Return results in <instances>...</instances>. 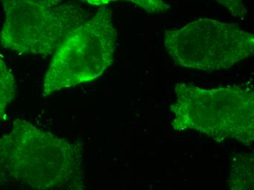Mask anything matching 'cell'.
Here are the masks:
<instances>
[{
	"label": "cell",
	"instance_id": "cell-1",
	"mask_svg": "<svg viewBox=\"0 0 254 190\" xmlns=\"http://www.w3.org/2000/svg\"><path fill=\"white\" fill-rule=\"evenodd\" d=\"M0 188L86 189L81 145L14 120L10 132L0 136Z\"/></svg>",
	"mask_w": 254,
	"mask_h": 190
},
{
	"label": "cell",
	"instance_id": "cell-2",
	"mask_svg": "<svg viewBox=\"0 0 254 190\" xmlns=\"http://www.w3.org/2000/svg\"><path fill=\"white\" fill-rule=\"evenodd\" d=\"M170 106L174 130H196L217 142L232 139L250 146L254 140V94L239 86L202 89L189 83L175 87Z\"/></svg>",
	"mask_w": 254,
	"mask_h": 190
},
{
	"label": "cell",
	"instance_id": "cell-3",
	"mask_svg": "<svg viewBox=\"0 0 254 190\" xmlns=\"http://www.w3.org/2000/svg\"><path fill=\"white\" fill-rule=\"evenodd\" d=\"M117 38L112 13L100 7L56 51L45 76L43 95L100 77L114 61Z\"/></svg>",
	"mask_w": 254,
	"mask_h": 190
},
{
	"label": "cell",
	"instance_id": "cell-4",
	"mask_svg": "<svg viewBox=\"0 0 254 190\" xmlns=\"http://www.w3.org/2000/svg\"><path fill=\"white\" fill-rule=\"evenodd\" d=\"M165 46L176 64L214 72L233 67L254 54V36L235 24L210 18L165 32Z\"/></svg>",
	"mask_w": 254,
	"mask_h": 190
},
{
	"label": "cell",
	"instance_id": "cell-5",
	"mask_svg": "<svg viewBox=\"0 0 254 190\" xmlns=\"http://www.w3.org/2000/svg\"><path fill=\"white\" fill-rule=\"evenodd\" d=\"M4 24L0 41L6 49L22 55H51L66 38L83 24L87 14L73 4L57 6L27 0H0Z\"/></svg>",
	"mask_w": 254,
	"mask_h": 190
},
{
	"label": "cell",
	"instance_id": "cell-6",
	"mask_svg": "<svg viewBox=\"0 0 254 190\" xmlns=\"http://www.w3.org/2000/svg\"><path fill=\"white\" fill-rule=\"evenodd\" d=\"M230 190H254V154L234 157L229 179Z\"/></svg>",
	"mask_w": 254,
	"mask_h": 190
},
{
	"label": "cell",
	"instance_id": "cell-7",
	"mask_svg": "<svg viewBox=\"0 0 254 190\" xmlns=\"http://www.w3.org/2000/svg\"><path fill=\"white\" fill-rule=\"evenodd\" d=\"M16 95V81L0 55V123L7 120L9 106Z\"/></svg>",
	"mask_w": 254,
	"mask_h": 190
},
{
	"label": "cell",
	"instance_id": "cell-8",
	"mask_svg": "<svg viewBox=\"0 0 254 190\" xmlns=\"http://www.w3.org/2000/svg\"><path fill=\"white\" fill-rule=\"evenodd\" d=\"M89 4L94 5H102L111 1H119V0H84ZM137 4L138 7L144 9L150 13H163L170 10V6L164 0H125Z\"/></svg>",
	"mask_w": 254,
	"mask_h": 190
},
{
	"label": "cell",
	"instance_id": "cell-9",
	"mask_svg": "<svg viewBox=\"0 0 254 190\" xmlns=\"http://www.w3.org/2000/svg\"><path fill=\"white\" fill-rule=\"evenodd\" d=\"M218 4L224 6L234 16L244 18L247 15V10L243 0H214Z\"/></svg>",
	"mask_w": 254,
	"mask_h": 190
},
{
	"label": "cell",
	"instance_id": "cell-10",
	"mask_svg": "<svg viewBox=\"0 0 254 190\" xmlns=\"http://www.w3.org/2000/svg\"><path fill=\"white\" fill-rule=\"evenodd\" d=\"M27 1L35 3V4H43V5L53 7V6H57L61 4L63 0H27Z\"/></svg>",
	"mask_w": 254,
	"mask_h": 190
}]
</instances>
